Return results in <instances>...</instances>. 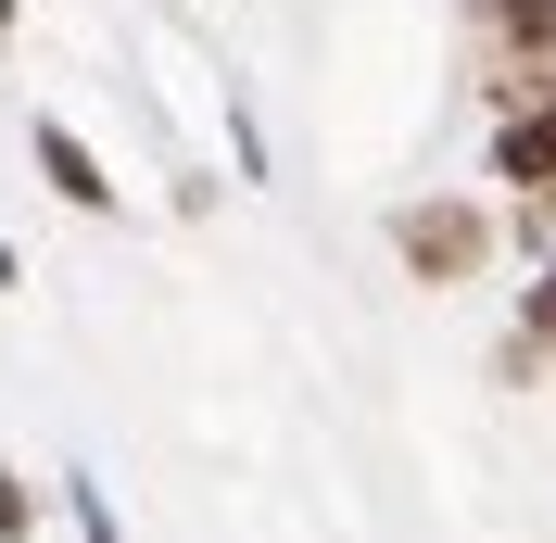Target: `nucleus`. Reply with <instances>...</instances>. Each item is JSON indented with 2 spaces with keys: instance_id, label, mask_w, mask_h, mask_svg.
<instances>
[{
  "instance_id": "f257e3e1",
  "label": "nucleus",
  "mask_w": 556,
  "mask_h": 543,
  "mask_svg": "<svg viewBox=\"0 0 556 543\" xmlns=\"http://www.w3.org/2000/svg\"><path fill=\"white\" fill-rule=\"evenodd\" d=\"M392 240H405L417 278H468V266H481V215H468V203H417Z\"/></svg>"
},
{
  "instance_id": "f03ea898",
  "label": "nucleus",
  "mask_w": 556,
  "mask_h": 543,
  "mask_svg": "<svg viewBox=\"0 0 556 543\" xmlns=\"http://www.w3.org/2000/svg\"><path fill=\"white\" fill-rule=\"evenodd\" d=\"M493 177H519V190H556V89L506 127V152H493Z\"/></svg>"
},
{
  "instance_id": "7ed1b4c3",
  "label": "nucleus",
  "mask_w": 556,
  "mask_h": 543,
  "mask_svg": "<svg viewBox=\"0 0 556 543\" xmlns=\"http://www.w3.org/2000/svg\"><path fill=\"white\" fill-rule=\"evenodd\" d=\"M38 165H51V190H64V203H89V215L114 203V177L89 165V139H76V127H51V114H38Z\"/></svg>"
},
{
  "instance_id": "20e7f679",
  "label": "nucleus",
  "mask_w": 556,
  "mask_h": 543,
  "mask_svg": "<svg viewBox=\"0 0 556 543\" xmlns=\"http://www.w3.org/2000/svg\"><path fill=\"white\" fill-rule=\"evenodd\" d=\"M531 341H556V266L531 278Z\"/></svg>"
},
{
  "instance_id": "39448f33",
  "label": "nucleus",
  "mask_w": 556,
  "mask_h": 543,
  "mask_svg": "<svg viewBox=\"0 0 556 543\" xmlns=\"http://www.w3.org/2000/svg\"><path fill=\"white\" fill-rule=\"evenodd\" d=\"M0 531H26V480L13 468H0Z\"/></svg>"
}]
</instances>
